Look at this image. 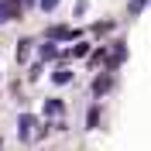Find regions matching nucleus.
Wrapping results in <instances>:
<instances>
[{
    "label": "nucleus",
    "mask_w": 151,
    "mask_h": 151,
    "mask_svg": "<svg viewBox=\"0 0 151 151\" xmlns=\"http://www.w3.org/2000/svg\"><path fill=\"white\" fill-rule=\"evenodd\" d=\"M31 127H35V117H31V113H21V120H17V137L21 141L31 137Z\"/></svg>",
    "instance_id": "obj_2"
},
{
    "label": "nucleus",
    "mask_w": 151,
    "mask_h": 151,
    "mask_svg": "<svg viewBox=\"0 0 151 151\" xmlns=\"http://www.w3.org/2000/svg\"><path fill=\"white\" fill-rule=\"evenodd\" d=\"M86 52H89V45H76V48H72V55H76V58H83Z\"/></svg>",
    "instance_id": "obj_12"
},
{
    "label": "nucleus",
    "mask_w": 151,
    "mask_h": 151,
    "mask_svg": "<svg viewBox=\"0 0 151 151\" xmlns=\"http://www.w3.org/2000/svg\"><path fill=\"white\" fill-rule=\"evenodd\" d=\"M58 55V48L52 45V41H48V45H41V58H55Z\"/></svg>",
    "instance_id": "obj_8"
},
{
    "label": "nucleus",
    "mask_w": 151,
    "mask_h": 151,
    "mask_svg": "<svg viewBox=\"0 0 151 151\" xmlns=\"http://www.w3.org/2000/svg\"><path fill=\"white\" fill-rule=\"evenodd\" d=\"M21 14H24L21 0H0V24H7V21H17Z\"/></svg>",
    "instance_id": "obj_1"
},
{
    "label": "nucleus",
    "mask_w": 151,
    "mask_h": 151,
    "mask_svg": "<svg viewBox=\"0 0 151 151\" xmlns=\"http://www.w3.org/2000/svg\"><path fill=\"white\" fill-rule=\"evenodd\" d=\"M28 45H31L28 38H21V41H17V62H24V58H28Z\"/></svg>",
    "instance_id": "obj_7"
},
{
    "label": "nucleus",
    "mask_w": 151,
    "mask_h": 151,
    "mask_svg": "<svg viewBox=\"0 0 151 151\" xmlns=\"http://www.w3.org/2000/svg\"><path fill=\"white\" fill-rule=\"evenodd\" d=\"M110 86H113V79H110V76H96V79H93V96H103Z\"/></svg>",
    "instance_id": "obj_3"
},
{
    "label": "nucleus",
    "mask_w": 151,
    "mask_h": 151,
    "mask_svg": "<svg viewBox=\"0 0 151 151\" xmlns=\"http://www.w3.org/2000/svg\"><path fill=\"white\" fill-rule=\"evenodd\" d=\"M38 4H41V10H45V14H48V10H55V7H58V0H38Z\"/></svg>",
    "instance_id": "obj_11"
},
{
    "label": "nucleus",
    "mask_w": 151,
    "mask_h": 151,
    "mask_svg": "<svg viewBox=\"0 0 151 151\" xmlns=\"http://www.w3.org/2000/svg\"><path fill=\"white\" fill-rule=\"evenodd\" d=\"M45 113L58 117V113H62V103H58V100H45Z\"/></svg>",
    "instance_id": "obj_6"
},
{
    "label": "nucleus",
    "mask_w": 151,
    "mask_h": 151,
    "mask_svg": "<svg viewBox=\"0 0 151 151\" xmlns=\"http://www.w3.org/2000/svg\"><path fill=\"white\" fill-rule=\"evenodd\" d=\"M86 127H89V131H96V127H100V106H93V110H89V117H86Z\"/></svg>",
    "instance_id": "obj_5"
},
{
    "label": "nucleus",
    "mask_w": 151,
    "mask_h": 151,
    "mask_svg": "<svg viewBox=\"0 0 151 151\" xmlns=\"http://www.w3.org/2000/svg\"><path fill=\"white\" fill-rule=\"evenodd\" d=\"M48 38H62L65 41V38H76V31L72 28H48Z\"/></svg>",
    "instance_id": "obj_4"
},
{
    "label": "nucleus",
    "mask_w": 151,
    "mask_h": 151,
    "mask_svg": "<svg viewBox=\"0 0 151 151\" xmlns=\"http://www.w3.org/2000/svg\"><path fill=\"white\" fill-rule=\"evenodd\" d=\"M69 79H72V72H69V69H58V72H55V83H58V86H65Z\"/></svg>",
    "instance_id": "obj_9"
},
{
    "label": "nucleus",
    "mask_w": 151,
    "mask_h": 151,
    "mask_svg": "<svg viewBox=\"0 0 151 151\" xmlns=\"http://www.w3.org/2000/svg\"><path fill=\"white\" fill-rule=\"evenodd\" d=\"M144 4H148V0H131V17H137V14H141Z\"/></svg>",
    "instance_id": "obj_10"
}]
</instances>
